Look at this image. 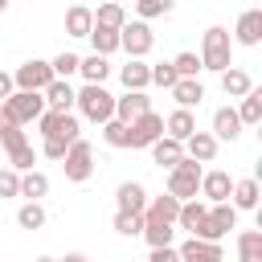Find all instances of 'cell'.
<instances>
[{
	"label": "cell",
	"mask_w": 262,
	"mask_h": 262,
	"mask_svg": "<svg viewBox=\"0 0 262 262\" xmlns=\"http://www.w3.org/2000/svg\"><path fill=\"white\" fill-rule=\"evenodd\" d=\"M201 70H213V74H225L233 66V41H229V29L221 25H209L205 37H201Z\"/></svg>",
	"instance_id": "6da1fadb"
},
{
	"label": "cell",
	"mask_w": 262,
	"mask_h": 262,
	"mask_svg": "<svg viewBox=\"0 0 262 262\" xmlns=\"http://www.w3.org/2000/svg\"><path fill=\"white\" fill-rule=\"evenodd\" d=\"M237 262H262V229L237 233Z\"/></svg>",
	"instance_id": "f546056e"
},
{
	"label": "cell",
	"mask_w": 262,
	"mask_h": 262,
	"mask_svg": "<svg viewBox=\"0 0 262 262\" xmlns=\"http://www.w3.org/2000/svg\"><path fill=\"white\" fill-rule=\"evenodd\" d=\"M221 90H225L229 98H246V94L254 90V78H250L246 70H237V66H229V70L221 74Z\"/></svg>",
	"instance_id": "d4e9b609"
},
{
	"label": "cell",
	"mask_w": 262,
	"mask_h": 262,
	"mask_svg": "<svg viewBox=\"0 0 262 262\" xmlns=\"http://www.w3.org/2000/svg\"><path fill=\"white\" fill-rule=\"evenodd\" d=\"M0 106H4L20 127H25V123H37V119L45 115V98H41V94H33V90H12Z\"/></svg>",
	"instance_id": "9c48e42d"
},
{
	"label": "cell",
	"mask_w": 262,
	"mask_h": 262,
	"mask_svg": "<svg viewBox=\"0 0 262 262\" xmlns=\"http://www.w3.org/2000/svg\"><path fill=\"white\" fill-rule=\"evenodd\" d=\"M78 61H82L78 53H66V49H61V53L49 61V70H53V78H66V82H70V74H78Z\"/></svg>",
	"instance_id": "60d3db41"
},
{
	"label": "cell",
	"mask_w": 262,
	"mask_h": 262,
	"mask_svg": "<svg viewBox=\"0 0 262 262\" xmlns=\"http://www.w3.org/2000/svg\"><path fill=\"white\" fill-rule=\"evenodd\" d=\"M61 168H66V180L70 184H86L94 176V147L86 139H74L70 151H66V160H61Z\"/></svg>",
	"instance_id": "277c9868"
},
{
	"label": "cell",
	"mask_w": 262,
	"mask_h": 262,
	"mask_svg": "<svg viewBox=\"0 0 262 262\" xmlns=\"http://www.w3.org/2000/svg\"><path fill=\"white\" fill-rule=\"evenodd\" d=\"M16 225H20V229H41V225H45V205H41V201H25V205L16 209Z\"/></svg>",
	"instance_id": "e575fe53"
},
{
	"label": "cell",
	"mask_w": 262,
	"mask_h": 262,
	"mask_svg": "<svg viewBox=\"0 0 262 262\" xmlns=\"http://www.w3.org/2000/svg\"><path fill=\"white\" fill-rule=\"evenodd\" d=\"M90 29H94V12H90L86 4H74V8L66 12V33H70V37H90Z\"/></svg>",
	"instance_id": "4316f807"
},
{
	"label": "cell",
	"mask_w": 262,
	"mask_h": 262,
	"mask_svg": "<svg viewBox=\"0 0 262 262\" xmlns=\"http://www.w3.org/2000/svg\"><path fill=\"white\" fill-rule=\"evenodd\" d=\"M37 127H41V139H66V143L82 139L78 115H66V111H45V115L37 119Z\"/></svg>",
	"instance_id": "5b68a950"
},
{
	"label": "cell",
	"mask_w": 262,
	"mask_h": 262,
	"mask_svg": "<svg viewBox=\"0 0 262 262\" xmlns=\"http://www.w3.org/2000/svg\"><path fill=\"white\" fill-rule=\"evenodd\" d=\"M151 250H160V246H172L176 242V225H156V221H143V233H139Z\"/></svg>",
	"instance_id": "d6a6232c"
},
{
	"label": "cell",
	"mask_w": 262,
	"mask_h": 262,
	"mask_svg": "<svg viewBox=\"0 0 262 262\" xmlns=\"http://www.w3.org/2000/svg\"><path fill=\"white\" fill-rule=\"evenodd\" d=\"M115 4H127V0H115Z\"/></svg>",
	"instance_id": "816d5d0a"
},
{
	"label": "cell",
	"mask_w": 262,
	"mask_h": 262,
	"mask_svg": "<svg viewBox=\"0 0 262 262\" xmlns=\"http://www.w3.org/2000/svg\"><path fill=\"white\" fill-rule=\"evenodd\" d=\"M0 143H4V151H12V147H20V143H29V139H25L20 127H8V131H0Z\"/></svg>",
	"instance_id": "f6af8a7d"
},
{
	"label": "cell",
	"mask_w": 262,
	"mask_h": 262,
	"mask_svg": "<svg viewBox=\"0 0 262 262\" xmlns=\"http://www.w3.org/2000/svg\"><path fill=\"white\" fill-rule=\"evenodd\" d=\"M33 164H37L33 143H20V147H12V151H8V168H12V172H33Z\"/></svg>",
	"instance_id": "8d00e7d4"
},
{
	"label": "cell",
	"mask_w": 262,
	"mask_h": 262,
	"mask_svg": "<svg viewBox=\"0 0 262 262\" xmlns=\"http://www.w3.org/2000/svg\"><path fill=\"white\" fill-rule=\"evenodd\" d=\"M176 8V0H135V12L139 20H156V16H168Z\"/></svg>",
	"instance_id": "f35d334b"
},
{
	"label": "cell",
	"mask_w": 262,
	"mask_h": 262,
	"mask_svg": "<svg viewBox=\"0 0 262 262\" xmlns=\"http://www.w3.org/2000/svg\"><path fill=\"white\" fill-rule=\"evenodd\" d=\"M94 25L123 29V25H127V8H123V4H115V0H106V4H98V12H94Z\"/></svg>",
	"instance_id": "836d02e7"
},
{
	"label": "cell",
	"mask_w": 262,
	"mask_h": 262,
	"mask_svg": "<svg viewBox=\"0 0 262 262\" xmlns=\"http://www.w3.org/2000/svg\"><path fill=\"white\" fill-rule=\"evenodd\" d=\"M86 41H90V49H94L98 57H111V53L119 49V29H106V25H94Z\"/></svg>",
	"instance_id": "83f0119b"
},
{
	"label": "cell",
	"mask_w": 262,
	"mask_h": 262,
	"mask_svg": "<svg viewBox=\"0 0 262 262\" xmlns=\"http://www.w3.org/2000/svg\"><path fill=\"white\" fill-rule=\"evenodd\" d=\"M172 98H176V106H184V111L201 106V98H205V86H201V78H176V86H172Z\"/></svg>",
	"instance_id": "cb8c5ba5"
},
{
	"label": "cell",
	"mask_w": 262,
	"mask_h": 262,
	"mask_svg": "<svg viewBox=\"0 0 262 262\" xmlns=\"http://www.w3.org/2000/svg\"><path fill=\"white\" fill-rule=\"evenodd\" d=\"M74 106L82 111V119H90V123H106V119H115V94L106 90V86H82V90H74Z\"/></svg>",
	"instance_id": "7a4b0ae2"
},
{
	"label": "cell",
	"mask_w": 262,
	"mask_h": 262,
	"mask_svg": "<svg viewBox=\"0 0 262 262\" xmlns=\"http://www.w3.org/2000/svg\"><path fill=\"white\" fill-rule=\"evenodd\" d=\"M147 111H151V98H147L143 90H127V94L115 98V119H119V123H135V119L147 115Z\"/></svg>",
	"instance_id": "5bb4252c"
},
{
	"label": "cell",
	"mask_w": 262,
	"mask_h": 262,
	"mask_svg": "<svg viewBox=\"0 0 262 262\" xmlns=\"http://www.w3.org/2000/svg\"><path fill=\"white\" fill-rule=\"evenodd\" d=\"M229 229H237V209H233L229 201H221V205H209L205 225L196 229V237H205V242H221Z\"/></svg>",
	"instance_id": "8992f818"
},
{
	"label": "cell",
	"mask_w": 262,
	"mask_h": 262,
	"mask_svg": "<svg viewBox=\"0 0 262 262\" xmlns=\"http://www.w3.org/2000/svg\"><path fill=\"white\" fill-rule=\"evenodd\" d=\"M176 213H180V201L164 192V196H147L143 221H156V225H176Z\"/></svg>",
	"instance_id": "e0dca14e"
},
{
	"label": "cell",
	"mask_w": 262,
	"mask_h": 262,
	"mask_svg": "<svg viewBox=\"0 0 262 262\" xmlns=\"http://www.w3.org/2000/svg\"><path fill=\"white\" fill-rule=\"evenodd\" d=\"M119 82L127 90H147L151 86V66L143 57H127V66H119Z\"/></svg>",
	"instance_id": "ac0fdd59"
},
{
	"label": "cell",
	"mask_w": 262,
	"mask_h": 262,
	"mask_svg": "<svg viewBox=\"0 0 262 262\" xmlns=\"http://www.w3.org/2000/svg\"><path fill=\"white\" fill-rule=\"evenodd\" d=\"M180 262H225V250L221 242H205V237H184L176 246Z\"/></svg>",
	"instance_id": "8fae6325"
},
{
	"label": "cell",
	"mask_w": 262,
	"mask_h": 262,
	"mask_svg": "<svg viewBox=\"0 0 262 262\" xmlns=\"http://www.w3.org/2000/svg\"><path fill=\"white\" fill-rule=\"evenodd\" d=\"M151 45H156V33L147 29V20H127V25L119 29V49H123L127 57H147Z\"/></svg>",
	"instance_id": "52a82bcc"
},
{
	"label": "cell",
	"mask_w": 262,
	"mask_h": 262,
	"mask_svg": "<svg viewBox=\"0 0 262 262\" xmlns=\"http://www.w3.org/2000/svg\"><path fill=\"white\" fill-rule=\"evenodd\" d=\"M66 151H70L66 139H41V156L45 160H66Z\"/></svg>",
	"instance_id": "ee69618b"
},
{
	"label": "cell",
	"mask_w": 262,
	"mask_h": 262,
	"mask_svg": "<svg viewBox=\"0 0 262 262\" xmlns=\"http://www.w3.org/2000/svg\"><path fill=\"white\" fill-rule=\"evenodd\" d=\"M8 196H20V172L0 168V201H8Z\"/></svg>",
	"instance_id": "b9f144b4"
},
{
	"label": "cell",
	"mask_w": 262,
	"mask_h": 262,
	"mask_svg": "<svg viewBox=\"0 0 262 262\" xmlns=\"http://www.w3.org/2000/svg\"><path fill=\"white\" fill-rule=\"evenodd\" d=\"M201 192V164L196 160H176L172 168H168V196H176V201H192Z\"/></svg>",
	"instance_id": "3957f363"
},
{
	"label": "cell",
	"mask_w": 262,
	"mask_h": 262,
	"mask_svg": "<svg viewBox=\"0 0 262 262\" xmlns=\"http://www.w3.org/2000/svg\"><path fill=\"white\" fill-rule=\"evenodd\" d=\"M102 143H106V147H131V131H127V123L106 119V123H102Z\"/></svg>",
	"instance_id": "d590c367"
},
{
	"label": "cell",
	"mask_w": 262,
	"mask_h": 262,
	"mask_svg": "<svg viewBox=\"0 0 262 262\" xmlns=\"http://www.w3.org/2000/svg\"><path fill=\"white\" fill-rule=\"evenodd\" d=\"M192 131H196V115H192V111H184V106H176V111L164 119V135H168V139H176V143H184Z\"/></svg>",
	"instance_id": "7402d4cb"
},
{
	"label": "cell",
	"mask_w": 262,
	"mask_h": 262,
	"mask_svg": "<svg viewBox=\"0 0 262 262\" xmlns=\"http://www.w3.org/2000/svg\"><path fill=\"white\" fill-rule=\"evenodd\" d=\"M12 90H16V86H12V74H4V70H0V102H4Z\"/></svg>",
	"instance_id": "7dc6e473"
},
{
	"label": "cell",
	"mask_w": 262,
	"mask_h": 262,
	"mask_svg": "<svg viewBox=\"0 0 262 262\" xmlns=\"http://www.w3.org/2000/svg\"><path fill=\"white\" fill-rule=\"evenodd\" d=\"M127 131H131V147H151V143L164 135V115L147 111V115H139L135 123H127Z\"/></svg>",
	"instance_id": "4fadbf2b"
},
{
	"label": "cell",
	"mask_w": 262,
	"mask_h": 262,
	"mask_svg": "<svg viewBox=\"0 0 262 262\" xmlns=\"http://www.w3.org/2000/svg\"><path fill=\"white\" fill-rule=\"evenodd\" d=\"M4 8H8V0H0V12H4Z\"/></svg>",
	"instance_id": "f907efd6"
},
{
	"label": "cell",
	"mask_w": 262,
	"mask_h": 262,
	"mask_svg": "<svg viewBox=\"0 0 262 262\" xmlns=\"http://www.w3.org/2000/svg\"><path fill=\"white\" fill-rule=\"evenodd\" d=\"M115 209H119V213H143V209H147V188H143L139 180H123V184L115 188Z\"/></svg>",
	"instance_id": "9a60e30c"
},
{
	"label": "cell",
	"mask_w": 262,
	"mask_h": 262,
	"mask_svg": "<svg viewBox=\"0 0 262 262\" xmlns=\"http://www.w3.org/2000/svg\"><path fill=\"white\" fill-rule=\"evenodd\" d=\"M78 74H82L90 86H102V82L111 78V61H106V57H98V53H90V57H82V61H78Z\"/></svg>",
	"instance_id": "f1b7e54d"
},
{
	"label": "cell",
	"mask_w": 262,
	"mask_h": 262,
	"mask_svg": "<svg viewBox=\"0 0 262 262\" xmlns=\"http://www.w3.org/2000/svg\"><path fill=\"white\" fill-rule=\"evenodd\" d=\"M217 143H233L237 135H242V119H237V111L233 106H217L213 111V131H209Z\"/></svg>",
	"instance_id": "2e32d148"
},
{
	"label": "cell",
	"mask_w": 262,
	"mask_h": 262,
	"mask_svg": "<svg viewBox=\"0 0 262 262\" xmlns=\"http://www.w3.org/2000/svg\"><path fill=\"white\" fill-rule=\"evenodd\" d=\"M33 262H57V258H49V254H41V258H33Z\"/></svg>",
	"instance_id": "681fc988"
},
{
	"label": "cell",
	"mask_w": 262,
	"mask_h": 262,
	"mask_svg": "<svg viewBox=\"0 0 262 262\" xmlns=\"http://www.w3.org/2000/svg\"><path fill=\"white\" fill-rule=\"evenodd\" d=\"M41 98H45V111H74V86L66 82V78H53L45 90H41Z\"/></svg>",
	"instance_id": "d6986e66"
},
{
	"label": "cell",
	"mask_w": 262,
	"mask_h": 262,
	"mask_svg": "<svg viewBox=\"0 0 262 262\" xmlns=\"http://www.w3.org/2000/svg\"><path fill=\"white\" fill-rule=\"evenodd\" d=\"M233 45H246V49H254V45H262V8H246L242 16H237V25H233V37H229Z\"/></svg>",
	"instance_id": "7c38bea8"
},
{
	"label": "cell",
	"mask_w": 262,
	"mask_h": 262,
	"mask_svg": "<svg viewBox=\"0 0 262 262\" xmlns=\"http://www.w3.org/2000/svg\"><path fill=\"white\" fill-rule=\"evenodd\" d=\"M147 262H180V254H176V246H160L147 254Z\"/></svg>",
	"instance_id": "bcb514c9"
},
{
	"label": "cell",
	"mask_w": 262,
	"mask_h": 262,
	"mask_svg": "<svg viewBox=\"0 0 262 262\" xmlns=\"http://www.w3.org/2000/svg\"><path fill=\"white\" fill-rule=\"evenodd\" d=\"M147 151H151V160H156L160 168H172L176 160H184V143H176V139H168V135H160Z\"/></svg>",
	"instance_id": "484cf974"
},
{
	"label": "cell",
	"mask_w": 262,
	"mask_h": 262,
	"mask_svg": "<svg viewBox=\"0 0 262 262\" xmlns=\"http://www.w3.org/2000/svg\"><path fill=\"white\" fill-rule=\"evenodd\" d=\"M237 111V119H242V127H254V123H262V90L254 86L246 98H242V106H233Z\"/></svg>",
	"instance_id": "4dcf8cb0"
},
{
	"label": "cell",
	"mask_w": 262,
	"mask_h": 262,
	"mask_svg": "<svg viewBox=\"0 0 262 262\" xmlns=\"http://www.w3.org/2000/svg\"><path fill=\"white\" fill-rule=\"evenodd\" d=\"M229 192H233V176L229 172H221V168H213V172H201V201L205 205H221V201H229Z\"/></svg>",
	"instance_id": "30bf717a"
},
{
	"label": "cell",
	"mask_w": 262,
	"mask_h": 262,
	"mask_svg": "<svg viewBox=\"0 0 262 262\" xmlns=\"http://www.w3.org/2000/svg\"><path fill=\"white\" fill-rule=\"evenodd\" d=\"M172 70H176V78H196V74H201V57H196L192 49H184V53L172 57Z\"/></svg>",
	"instance_id": "ab89813d"
},
{
	"label": "cell",
	"mask_w": 262,
	"mask_h": 262,
	"mask_svg": "<svg viewBox=\"0 0 262 262\" xmlns=\"http://www.w3.org/2000/svg\"><path fill=\"white\" fill-rule=\"evenodd\" d=\"M217 147H221V143H217L209 131H201V127L184 139V156H188V160H196V164H209V160L217 156Z\"/></svg>",
	"instance_id": "ffe728a7"
},
{
	"label": "cell",
	"mask_w": 262,
	"mask_h": 262,
	"mask_svg": "<svg viewBox=\"0 0 262 262\" xmlns=\"http://www.w3.org/2000/svg\"><path fill=\"white\" fill-rule=\"evenodd\" d=\"M205 213H209V205L201 201V196H192V201H180V213H176V225L188 233V237H196V229L205 225Z\"/></svg>",
	"instance_id": "44dd1931"
},
{
	"label": "cell",
	"mask_w": 262,
	"mask_h": 262,
	"mask_svg": "<svg viewBox=\"0 0 262 262\" xmlns=\"http://www.w3.org/2000/svg\"><path fill=\"white\" fill-rule=\"evenodd\" d=\"M45 192H49V176L45 172H37V168L33 172H20V196L25 201H41Z\"/></svg>",
	"instance_id": "1f68e13d"
},
{
	"label": "cell",
	"mask_w": 262,
	"mask_h": 262,
	"mask_svg": "<svg viewBox=\"0 0 262 262\" xmlns=\"http://www.w3.org/2000/svg\"><path fill=\"white\" fill-rule=\"evenodd\" d=\"M151 86H164V90H172V86H176V70H172V61L151 66Z\"/></svg>",
	"instance_id": "7bdbcfd3"
},
{
	"label": "cell",
	"mask_w": 262,
	"mask_h": 262,
	"mask_svg": "<svg viewBox=\"0 0 262 262\" xmlns=\"http://www.w3.org/2000/svg\"><path fill=\"white\" fill-rule=\"evenodd\" d=\"M49 82H53V70H49V61H41V57H29V61H20V66L12 70V86H16V90L41 94Z\"/></svg>",
	"instance_id": "ba28073f"
},
{
	"label": "cell",
	"mask_w": 262,
	"mask_h": 262,
	"mask_svg": "<svg viewBox=\"0 0 262 262\" xmlns=\"http://www.w3.org/2000/svg\"><path fill=\"white\" fill-rule=\"evenodd\" d=\"M57 262H90L86 254H66V258H57Z\"/></svg>",
	"instance_id": "c3c4849f"
},
{
	"label": "cell",
	"mask_w": 262,
	"mask_h": 262,
	"mask_svg": "<svg viewBox=\"0 0 262 262\" xmlns=\"http://www.w3.org/2000/svg\"><path fill=\"white\" fill-rule=\"evenodd\" d=\"M115 233L139 237V233H143V213H119V209H115Z\"/></svg>",
	"instance_id": "74e56055"
},
{
	"label": "cell",
	"mask_w": 262,
	"mask_h": 262,
	"mask_svg": "<svg viewBox=\"0 0 262 262\" xmlns=\"http://www.w3.org/2000/svg\"><path fill=\"white\" fill-rule=\"evenodd\" d=\"M258 196H262V188H258V176H246V180H233V192H229V205L242 213H250V209H258Z\"/></svg>",
	"instance_id": "603a6c76"
}]
</instances>
